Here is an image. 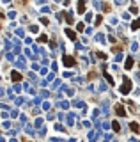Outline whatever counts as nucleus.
Masks as SVG:
<instances>
[{
	"instance_id": "15",
	"label": "nucleus",
	"mask_w": 140,
	"mask_h": 142,
	"mask_svg": "<svg viewBox=\"0 0 140 142\" xmlns=\"http://www.w3.org/2000/svg\"><path fill=\"white\" fill-rule=\"evenodd\" d=\"M105 80L108 82V84H110V85H114V78H112V77H110V75H108V73H105Z\"/></svg>"
},
{
	"instance_id": "5",
	"label": "nucleus",
	"mask_w": 140,
	"mask_h": 142,
	"mask_svg": "<svg viewBox=\"0 0 140 142\" xmlns=\"http://www.w3.org/2000/svg\"><path fill=\"white\" fill-rule=\"evenodd\" d=\"M89 139L91 140H98V139H101V133L99 131H91L89 133Z\"/></svg>"
},
{
	"instance_id": "12",
	"label": "nucleus",
	"mask_w": 140,
	"mask_h": 142,
	"mask_svg": "<svg viewBox=\"0 0 140 142\" xmlns=\"http://www.w3.org/2000/svg\"><path fill=\"white\" fill-rule=\"evenodd\" d=\"M112 128H114V131H121V124L117 123V121H114L112 123Z\"/></svg>"
},
{
	"instance_id": "1",
	"label": "nucleus",
	"mask_w": 140,
	"mask_h": 142,
	"mask_svg": "<svg viewBox=\"0 0 140 142\" xmlns=\"http://www.w3.org/2000/svg\"><path fill=\"white\" fill-rule=\"evenodd\" d=\"M121 92H122V94H129V92H131V82H129V78H122Z\"/></svg>"
},
{
	"instance_id": "18",
	"label": "nucleus",
	"mask_w": 140,
	"mask_h": 142,
	"mask_svg": "<svg viewBox=\"0 0 140 142\" xmlns=\"http://www.w3.org/2000/svg\"><path fill=\"white\" fill-rule=\"evenodd\" d=\"M66 21H68V23H73V16H71V13L66 14Z\"/></svg>"
},
{
	"instance_id": "8",
	"label": "nucleus",
	"mask_w": 140,
	"mask_h": 142,
	"mask_svg": "<svg viewBox=\"0 0 140 142\" xmlns=\"http://www.w3.org/2000/svg\"><path fill=\"white\" fill-rule=\"evenodd\" d=\"M11 78H12L14 82H20V80H21V75H20L18 71H12V75H11Z\"/></svg>"
},
{
	"instance_id": "3",
	"label": "nucleus",
	"mask_w": 140,
	"mask_h": 142,
	"mask_svg": "<svg viewBox=\"0 0 140 142\" xmlns=\"http://www.w3.org/2000/svg\"><path fill=\"white\" fill-rule=\"evenodd\" d=\"M64 64L71 68V66H75V64H76V61H75V59H73L71 55H66V57H64Z\"/></svg>"
},
{
	"instance_id": "16",
	"label": "nucleus",
	"mask_w": 140,
	"mask_h": 142,
	"mask_svg": "<svg viewBox=\"0 0 140 142\" xmlns=\"http://www.w3.org/2000/svg\"><path fill=\"white\" fill-rule=\"evenodd\" d=\"M96 57H99V59H103V61H105V59H106V55L103 53V52H96Z\"/></svg>"
},
{
	"instance_id": "10",
	"label": "nucleus",
	"mask_w": 140,
	"mask_h": 142,
	"mask_svg": "<svg viewBox=\"0 0 140 142\" xmlns=\"http://www.w3.org/2000/svg\"><path fill=\"white\" fill-rule=\"evenodd\" d=\"M129 128L133 130L135 133H138V131H140V126H138V123H131V124H129Z\"/></svg>"
},
{
	"instance_id": "7",
	"label": "nucleus",
	"mask_w": 140,
	"mask_h": 142,
	"mask_svg": "<svg viewBox=\"0 0 140 142\" xmlns=\"http://www.w3.org/2000/svg\"><path fill=\"white\" fill-rule=\"evenodd\" d=\"M83 11H85V0H80V2H78V13L82 14Z\"/></svg>"
},
{
	"instance_id": "17",
	"label": "nucleus",
	"mask_w": 140,
	"mask_h": 142,
	"mask_svg": "<svg viewBox=\"0 0 140 142\" xmlns=\"http://www.w3.org/2000/svg\"><path fill=\"white\" fill-rule=\"evenodd\" d=\"M98 91H106V84H105V82H101V84H99Z\"/></svg>"
},
{
	"instance_id": "21",
	"label": "nucleus",
	"mask_w": 140,
	"mask_h": 142,
	"mask_svg": "<svg viewBox=\"0 0 140 142\" xmlns=\"http://www.w3.org/2000/svg\"><path fill=\"white\" fill-rule=\"evenodd\" d=\"M126 2H128V0H115V4H117V5H124Z\"/></svg>"
},
{
	"instance_id": "4",
	"label": "nucleus",
	"mask_w": 140,
	"mask_h": 142,
	"mask_svg": "<svg viewBox=\"0 0 140 142\" xmlns=\"http://www.w3.org/2000/svg\"><path fill=\"white\" fill-rule=\"evenodd\" d=\"M133 64H135V59H133V57H128L126 62H124V68H126V69H131V68H133Z\"/></svg>"
},
{
	"instance_id": "6",
	"label": "nucleus",
	"mask_w": 140,
	"mask_h": 142,
	"mask_svg": "<svg viewBox=\"0 0 140 142\" xmlns=\"http://www.w3.org/2000/svg\"><path fill=\"white\" fill-rule=\"evenodd\" d=\"M66 36H68V37H69V39H73V41H75V39H76V34H75V32H73V30H71V28H66Z\"/></svg>"
},
{
	"instance_id": "27",
	"label": "nucleus",
	"mask_w": 140,
	"mask_h": 142,
	"mask_svg": "<svg viewBox=\"0 0 140 142\" xmlns=\"http://www.w3.org/2000/svg\"><path fill=\"white\" fill-rule=\"evenodd\" d=\"M103 11L108 13V11H110V5H108V4H105V5H103Z\"/></svg>"
},
{
	"instance_id": "23",
	"label": "nucleus",
	"mask_w": 140,
	"mask_h": 142,
	"mask_svg": "<svg viewBox=\"0 0 140 142\" xmlns=\"http://www.w3.org/2000/svg\"><path fill=\"white\" fill-rule=\"evenodd\" d=\"M76 28H78L80 32H82V30H85V25H83V23H78V27H76Z\"/></svg>"
},
{
	"instance_id": "20",
	"label": "nucleus",
	"mask_w": 140,
	"mask_h": 142,
	"mask_svg": "<svg viewBox=\"0 0 140 142\" xmlns=\"http://www.w3.org/2000/svg\"><path fill=\"white\" fill-rule=\"evenodd\" d=\"M138 13V7L137 5H131V14H137Z\"/></svg>"
},
{
	"instance_id": "25",
	"label": "nucleus",
	"mask_w": 140,
	"mask_h": 142,
	"mask_svg": "<svg viewBox=\"0 0 140 142\" xmlns=\"http://www.w3.org/2000/svg\"><path fill=\"white\" fill-rule=\"evenodd\" d=\"M92 4H94V7H96V9H99V7H101V4L98 2V0H94V2H92Z\"/></svg>"
},
{
	"instance_id": "14",
	"label": "nucleus",
	"mask_w": 140,
	"mask_h": 142,
	"mask_svg": "<svg viewBox=\"0 0 140 142\" xmlns=\"http://www.w3.org/2000/svg\"><path fill=\"white\" fill-rule=\"evenodd\" d=\"M94 39H96V41H99V43H105V36H103V34H96Z\"/></svg>"
},
{
	"instance_id": "13",
	"label": "nucleus",
	"mask_w": 140,
	"mask_h": 142,
	"mask_svg": "<svg viewBox=\"0 0 140 142\" xmlns=\"http://www.w3.org/2000/svg\"><path fill=\"white\" fill-rule=\"evenodd\" d=\"M73 123H75V114H69V116H68V124L73 126Z\"/></svg>"
},
{
	"instance_id": "11",
	"label": "nucleus",
	"mask_w": 140,
	"mask_h": 142,
	"mask_svg": "<svg viewBox=\"0 0 140 142\" xmlns=\"http://www.w3.org/2000/svg\"><path fill=\"white\" fill-rule=\"evenodd\" d=\"M73 105H75V107H78V108H85V103H83V101H80V100L73 101Z\"/></svg>"
},
{
	"instance_id": "9",
	"label": "nucleus",
	"mask_w": 140,
	"mask_h": 142,
	"mask_svg": "<svg viewBox=\"0 0 140 142\" xmlns=\"http://www.w3.org/2000/svg\"><path fill=\"white\" fill-rule=\"evenodd\" d=\"M131 28H133V30H138V28H140V18H138V20H133V23H131Z\"/></svg>"
},
{
	"instance_id": "26",
	"label": "nucleus",
	"mask_w": 140,
	"mask_h": 142,
	"mask_svg": "<svg viewBox=\"0 0 140 142\" xmlns=\"http://www.w3.org/2000/svg\"><path fill=\"white\" fill-rule=\"evenodd\" d=\"M92 20V14L91 13H87V16H85V21H91Z\"/></svg>"
},
{
	"instance_id": "28",
	"label": "nucleus",
	"mask_w": 140,
	"mask_h": 142,
	"mask_svg": "<svg viewBox=\"0 0 140 142\" xmlns=\"http://www.w3.org/2000/svg\"><path fill=\"white\" fill-rule=\"evenodd\" d=\"M94 23H96V25H99V23H101V16H96V21H94Z\"/></svg>"
},
{
	"instance_id": "24",
	"label": "nucleus",
	"mask_w": 140,
	"mask_h": 142,
	"mask_svg": "<svg viewBox=\"0 0 140 142\" xmlns=\"http://www.w3.org/2000/svg\"><path fill=\"white\" fill-rule=\"evenodd\" d=\"M131 50L137 52V50H138V43H133V44H131Z\"/></svg>"
},
{
	"instance_id": "2",
	"label": "nucleus",
	"mask_w": 140,
	"mask_h": 142,
	"mask_svg": "<svg viewBox=\"0 0 140 142\" xmlns=\"http://www.w3.org/2000/svg\"><path fill=\"white\" fill-rule=\"evenodd\" d=\"M114 110H115V114L119 116V117H126V116H128V114H126V108H124L122 105H115Z\"/></svg>"
},
{
	"instance_id": "22",
	"label": "nucleus",
	"mask_w": 140,
	"mask_h": 142,
	"mask_svg": "<svg viewBox=\"0 0 140 142\" xmlns=\"http://www.w3.org/2000/svg\"><path fill=\"white\" fill-rule=\"evenodd\" d=\"M122 20L128 21V20H129V14H128V13H122Z\"/></svg>"
},
{
	"instance_id": "19",
	"label": "nucleus",
	"mask_w": 140,
	"mask_h": 142,
	"mask_svg": "<svg viewBox=\"0 0 140 142\" xmlns=\"http://www.w3.org/2000/svg\"><path fill=\"white\" fill-rule=\"evenodd\" d=\"M122 59H124V55H122V53H117V55H115V62H121Z\"/></svg>"
}]
</instances>
